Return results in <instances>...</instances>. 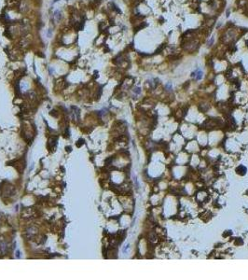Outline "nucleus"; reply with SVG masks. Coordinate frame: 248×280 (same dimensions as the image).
Returning <instances> with one entry per match:
<instances>
[{
    "instance_id": "obj_5",
    "label": "nucleus",
    "mask_w": 248,
    "mask_h": 280,
    "mask_svg": "<svg viewBox=\"0 0 248 280\" xmlns=\"http://www.w3.org/2000/svg\"><path fill=\"white\" fill-rule=\"evenodd\" d=\"M51 33H52V32H51V30H50V31H49V33H48V37H50V35H51Z\"/></svg>"
},
{
    "instance_id": "obj_1",
    "label": "nucleus",
    "mask_w": 248,
    "mask_h": 280,
    "mask_svg": "<svg viewBox=\"0 0 248 280\" xmlns=\"http://www.w3.org/2000/svg\"><path fill=\"white\" fill-rule=\"evenodd\" d=\"M61 19H62V12H61V10L58 9L54 12V20L56 23H59L61 21Z\"/></svg>"
},
{
    "instance_id": "obj_4",
    "label": "nucleus",
    "mask_w": 248,
    "mask_h": 280,
    "mask_svg": "<svg viewBox=\"0 0 248 280\" xmlns=\"http://www.w3.org/2000/svg\"><path fill=\"white\" fill-rule=\"evenodd\" d=\"M134 92H135V93H141V91H140V89H139V88H136V89L134 90Z\"/></svg>"
},
{
    "instance_id": "obj_3",
    "label": "nucleus",
    "mask_w": 248,
    "mask_h": 280,
    "mask_svg": "<svg viewBox=\"0 0 248 280\" xmlns=\"http://www.w3.org/2000/svg\"><path fill=\"white\" fill-rule=\"evenodd\" d=\"M214 40H215V39H214V37H212V38H211V39H209V41H208V43H207V45H208V46H209V47H210V46H212V45H213V44H214Z\"/></svg>"
},
{
    "instance_id": "obj_2",
    "label": "nucleus",
    "mask_w": 248,
    "mask_h": 280,
    "mask_svg": "<svg viewBox=\"0 0 248 280\" xmlns=\"http://www.w3.org/2000/svg\"><path fill=\"white\" fill-rule=\"evenodd\" d=\"M192 76L196 77V79H200V78L202 77V72H201V70L197 69L194 73H192Z\"/></svg>"
}]
</instances>
